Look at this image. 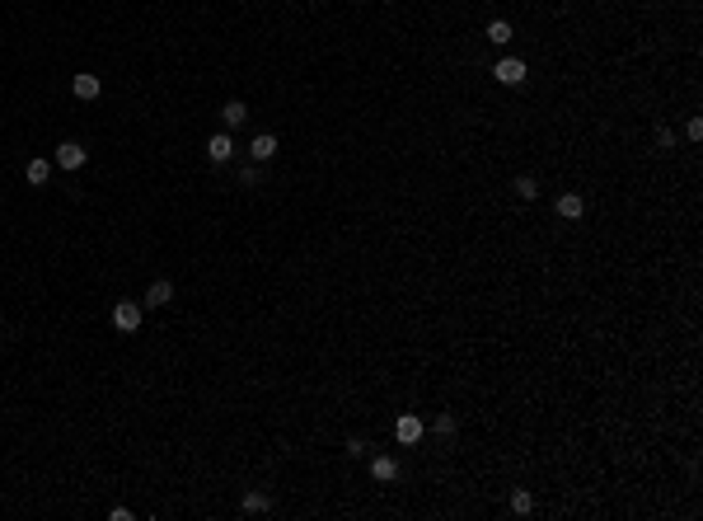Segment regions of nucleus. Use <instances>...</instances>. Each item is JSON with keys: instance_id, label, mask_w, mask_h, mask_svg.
<instances>
[{"instance_id": "obj_1", "label": "nucleus", "mask_w": 703, "mask_h": 521, "mask_svg": "<svg viewBox=\"0 0 703 521\" xmlns=\"http://www.w3.org/2000/svg\"><path fill=\"white\" fill-rule=\"evenodd\" d=\"M525 76H530V71H525V61L521 57H502L497 61V66H492V80H497V85H525Z\"/></svg>"}, {"instance_id": "obj_2", "label": "nucleus", "mask_w": 703, "mask_h": 521, "mask_svg": "<svg viewBox=\"0 0 703 521\" xmlns=\"http://www.w3.org/2000/svg\"><path fill=\"white\" fill-rule=\"evenodd\" d=\"M85 160H90V150L80 146V141H61V146H56V155H52V165H56V170H71V174H75Z\"/></svg>"}, {"instance_id": "obj_3", "label": "nucleus", "mask_w": 703, "mask_h": 521, "mask_svg": "<svg viewBox=\"0 0 703 521\" xmlns=\"http://www.w3.org/2000/svg\"><path fill=\"white\" fill-rule=\"evenodd\" d=\"M422 432H427V423L417 418V413H403V418L394 423V442L399 446H417L422 442Z\"/></svg>"}, {"instance_id": "obj_4", "label": "nucleus", "mask_w": 703, "mask_h": 521, "mask_svg": "<svg viewBox=\"0 0 703 521\" xmlns=\"http://www.w3.org/2000/svg\"><path fill=\"white\" fill-rule=\"evenodd\" d=\"M113 329H118V334H136V329H141V306H136V301H118V306H113Z\"/></svg>"}, {"instance_id": "obj_5", "label": "nucleus", "mask_w": 703, "mask_h": 521, "mask_svg": "<svg viewBox=\"0 0 703 521\" xmlns=\"http://www.w3.org/2000/svg\"><path fill=\"white\" fill-rule=\"evenodd\" d=\"M207 160H212V165H230V160H234V141H230V132H216L212 141H207Z\"/></svg>"}, {"instance_id": "obj_6", "label": "nucleus", "mask_w": 703, "mask_h": 521, "mask_svg": "<svg viewBox=\"0 0 703 521\" xmlns=\"http://www.w3.org/2000/svg\"><path fill=\"white\" fill-rule=\"evenodd\" d=\"M249 155H254V165H268V160L277 155V136H272V132H258L254 141H249Z\"/></svg>"}, {"instance_id": "obj_7", "label": "nucleus", "mask_w": 703, "mask_h": 521, "mask_svg": "<svg viewBox=\"0 0 703 521\" xmlns=\"http://www.w3.org/2000/svg\"><path fill=\"white\" fill-rule=\"evenodd\" d=\"M553 212H558L563 221H581V212H586V197H581V193H558Z\"/></svg>"}, {"instance_id": "obj_8", "label": "nucleus", "mask_w": 703, "mask_h": 521, "mask_svg": "<svg viewBox=\"0 0 703 521\" xmlns=\"http://www.w3.org/2000/svg\"><path fill=\"white\" fill-rule=\"evenodd\" d=\"M370 479H380V484L399 479V460L394 455H370Z\"/></svg>"}, {"instance_id": "obj_9", "label": "nucleus", "mask_w": 703, "mask_h": 521, "mask_svg": "<svg viewBox=\"0 0 703 521\" xmlns=\"http://www.w3.org/2000/svg\"><path fill=\"white\" fill-rule=\"evenodd\" d=\"M169 301H174V282H169V277H155L150 292H145V306H169Z\"/></svg>"}, {"instance_id": "obj_10", "label": "nucleus", "mask_w": 703, "mask_h": 521, "mask_svg": "<svg viewBox=\"0 0 703 521\" xmlns=\"http://www.w3.org/2000/svg\"><path fill=\"white\" fill-rule=\"evenodd\" d=\"M71 90H75V99L90 103V99H99L103 85H99V76H75V80H71Z\"/></svg>"}, {"instance_id": "obj_11", "label": "nucleus", "mask_w": 703, "mask_h": 521, "mask_svg": "<svg viewBox=\"0 0 703 521\" xmlns=\"http://www.w3.org/2000/svg\"><path fill=\"white\" fill-rule=\"evenodd\" d=\"M24 179L33 183V188H43V183L52 179V160H28V170H24Z\"/></svg>"}, {"instance_id": "obj_12", "label": "nucleus", "mask_w": 703, "mask_h": 521, "mask_svg": "<svg viewBox=\"0 0 703 521\" xmlns=\"http://www.w3.org/2000/svg\"><path fill=\"white\" fill-rule=\"evenodd\" d=\"M221 118H225V127H244L249 123V108H244V99H230L221 108Z\"/></svg>"}, {"instance_id": "obj_13", "label": "nucleus", "mask_w": 703, "mask_h": 521, "mask_svg": "<svg viewBox=\"0 0 703 521\" xmlns=\"http://www.w3.org/2000/svg\"><path fill=\"white\" fill-rule=\"evenodd\" d=\"M511 512L516 517H530V512H535V493H530V488H516L511 493Z\"/></svg>"}, {"instance_id": "obj_14", "label": "nucleus", "mask_w": 703, "mask_h": 521, "mask_svg": "<svg viewBox=\"0 0 703 521\" xmlns=\"http://www.w3.org/2000/svg\"><path fill=\"white\" fill-rule=\"evenodd\" d=\"M488 43L492 47H506V43H511V24H506V19H492L488 24Z\"/></svg>"}, {"instance_id": "obj_15", "label": "nucleus", "mask_w": 703, "mask_h": 521, "mask_svg": "<svg viewBox=\"0 0 703 521\" xmlns=\"http://www.w3.org/2000/svg\"><path fill=\"white\" fill-rule=\"evenodd\" d=\"M268 507H272V498L263 493V488H249V493H244V512H249V517H254V512H268Z\"/></svg>"}, {"instance_id": "obj_16", "label": "nucleus", "mask_w": 703, "mask_h": 521, "mask_svg": "<svg viewBox=\"0 0 703 521\" xmlns=\"http://www.w3.org/2000/svg\"><path fill=\"white\" fill-rule=\"evenodd\" d=\"M432 432H436V437H455V432H459L455 413H436V418H432Z\"/></svg>"}, {"instance_id": "obj_17", "label": "nucleus", "mask_w": 703, "mask_h": 521, "mask_svg": "<svg viewBox=\"0 0 703 521\" xmlns=\"http://www.w3.org/2000/svg\"><path fill=\"white\" fill-rule=\"evenodd\" d=\"M516 193H521L525 202H535V197H539V183L530 179V174H521V179H516Z\"/></svg>"}, {"instance_id": "obj_18", "label": "nucleus", "mask_w": 703, "mask_h": 521, "mask_svg": "<svg viewBox=\"0 0 703 521\" xmlns=\"http://www.w3.org/2000/svg\"><path fill=\"white\" fill-rule=\"evenodd\" d=\"M347 455H352V460H361V455H366V437H347V446H343Z\"/></svg>"}, {"instance_id": "obj_19", "label": "nucleus", "mask_w": 703, "mask_h": 521, "mask_svg": "<svg viewBox=\"0 0 703 521\" xmlns=\"http://www.w3.org/2000/svg\"><path fill=\"white\" fill-rule=\"evenodd\" d=\"M258 183V165H244V170H239V188H254Z\"/></svg>"}, {"instance_id": "obj_20", "label": "nucleus", "mask_w": 703, "mask_h": 521, "mask_svg": "<svg viewBox=\"0 0 703 521\" xmlns=\"http://www.w3.org/2000/svg\"><path fill=\"white\" fill-rule=\"evenodd\" d=\"M657 146H661V150L675 146V132H670V127H657Z\"/></svg>"}, {"instance_id": "obj_21", "label": "nucleus", "mask_w": 703, "mask_h": 521, "mask_svg": "<svg viewBox=\"0 0 703 521\" xmlns=\"http://www.w3.org/2000/svg\"><path fill=\"white\" fill-rule=\"evenodd\" d=\"M684 132H689V141H703V118H689V127H684Z\"/></svg>"}]
</instances>
